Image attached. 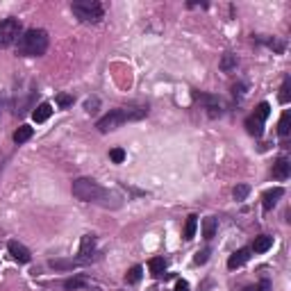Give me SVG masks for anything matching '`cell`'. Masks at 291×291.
<instances>
[{
    "mask_svg": "<svg viewBox=\"0 0 291 291\" xmlns=\"http://www.w3.org/2000/svg\"><path fill=\"white\" fill-rule=\"evenodd\" d=\"M282 196H284V189H282V187H275V189H269V191H264V196H261V207H264V212H271V210H273Z\"/></svg>",
    "mask_w": 291,
    "mask_h": 291,
    "instance_id": "9",
    "label": "cell"
},
{
    "mask_svg": "<svg viewBox=\"0 0 291 291\" xmlns=\"http://www.w3.org/2000/svg\"><path fill=\"white\" fill-rule=\"evenodd\" d=\"M82 287H86V278H84V275H75V278H69L64 282V289L66 291H77V289H82Z\"/></svg>",
    "mask_w": 291,
    "mask_h": 291,
    "instance_id": "20",
    "label": "cell"
},
{
    "mask_svg": "<svg viewBox=\"0 0 291 291\" xmlns=\"http://www.w3.org/2000/svg\"><path fill=\"white\" fill-rule=\"evenodd\" d=\"M71 191H73V196L82 202H96V205L111 207V210L121 205V198L116 196L114 191L103 189L96 180H91V178H77V180L73 182Z\"/></svg>",
    "mask_w": 291,
    "mask_h": 291,
    "instance_id": "1",
    "label": "cell"
},
{
    "mask_svg": "<svg viewBox=\"0 0 291 291\" xmlns=\"http://www.w3.org/2000/svg\"><path fill=\"white\" fill-rule=\"evenodd\" d=\"M246 130H248V134H253L255 139H259L261 134H264V121L257 119V116H248V119H246Z\"/></svg>",
    "mask_w": 291,
    "mask_h": 291,
    "instance_id": "12",
    "label": "cell"
},
{
    "mask_svg": "<svg viewBox=\"0 0 291 291\" xmlns=\"http://www.w3.org/2000/svg\"><path fill=\"white\" fill-rule=\"evenodd\" d=\"M269 287H271L269 280H261L259 284H250V287H246L244 291H269Z\"/></svg>",
    "mask_w": 291,
    "mask_h": 291,
    "instance_id": "31",
    "label": "cell"
},
{
    "mask_svg": "<svg viewBox=\"0 0 291 291\" xmlns=\"http://www.w3.org/2000/svg\"><path fill=\"white\" fill-rule=\"evenodd\" d=\"M289 132H291V114L289 111H282L280 123H278V134L280 137H289Z\"/></svg>",
    "mask_w": 291,
    "mask_h": 291,
    "instance_id": "18",
    "label": "cell"
},
{
    "mask_svg": "<svg viewBox=\"0 0 291 291\" xmlns=\"http://www.w3.org/2000/svg\"><path fill=\"white\" fill-rule=\"evenodd\" d=\"M96 255V237L94 235H84L80 241V255H77V261L80 264H89Z\"/></svg>",
    "mask_w": 291,
    "mask_h": 291,
    "instance_id": "7",
    "label": "cell"
},
{
    "mask_svg": "<svg viewBox=\"0 0 291 291\" xmlns=\"http://www.w3.org/2000/svg\"><path fill=\"white\" fill-rule=\"evenodd\" d=\"M71 9L82 23H100L105 16V9L98 0H75Z\"/></svg>",
    "mask_w": 291,
    "mask_h": 291,
    "instance_id": "4",
    "label": "cell"
},
{
    "mask_svg": "<svg viewBox=\"0 0 291 291\" xmlns=\"http://www.w3.org/2000/svg\"><path fill=\"white\" fill-rule=\"evenodd\" d=\"M273 246V237H269V235H259V237H255V241H253V253H266V250Z\"/></svg>",
    "mask_w": 291,
    "mask_h": 291,
    "instance_id": "13",
    "label": "cell"
},
{
    "mask_svg": "<svg viewBox=\"0 0 291 291\" xmlns=\"http://www.w3.org/2000/svg\"><path fill=\"white\" fill-rule=\"evenodd\" d=\"M84 107H86V111H89V114H94L96 107H98V98H91V100H86V105H84Z\"/></svg>",
    "mask_w": 291,
    "mask_h": 291,
    "instance_id": "33",
    "label": "cell"
},
{
    "mask_svg": "<svg viewBox=\"0 0 291 291\" xmlns=\"http://www.w3.org/2000/svg\"><path fill=\"white\" fill-rule=\"evenodd\" d=\"M48 50V32L41 27H30L16 41V52L21 57H41Z\"/></svg>",
    "mask_w": 291,
    "mask_h": 291,
    "instance_id": "3",
    "label": "cell"
},
{
    "mask_svg": "<svg viewBox=\"0 0 291 291\" xmlns=\"http://www.w3.org/2000/svg\"><path fill=\"white\" fill-rule=\"evenodd\" d=\"M57 105H60V109H69V107H73V96H69V94H60V96H57Z\"/></svg>",
    "mask_w": 291,
    "mask_h": 291,
    "instance_id": "28",
    "label": "cell"
},
{
    "mask_svg": "<svg viewBox=\"0 0 291 291\" xmlns=\"http://www.w3.org/2000/svg\"><path fill=\"white\" fill-rule=\"evenodd\" d=\"M269 114H271V105L269 103H259L253 116H257V119H261V121H266V119H269Z\"/></svg>",
    "mask_w": 291,
    "mask_h": 291,
    "instance_id": "26",
    "label": "cell"
},
{
    "mask_svg": "<svg viewBox=\"0 0 291 291\" xmlns=\"http://www.w3.org/2000/svg\"><path fill=\"white\" fill-rule=\"evenodd\" d=\"M289 100H291V80H289V77H284L282 86H280V103L287 105Z\"/></svg>",
    "mask_w": 291,
    "mask_h": 291,
    "instance_id": "24",
    "label": "cell"
},
{
    "mask_svg": "<svg viewBox=\"0 0 291 291\" xmlns=\"http://www.w3.org/2000/svg\"><path fill=\"white\" fill-rule=\"evenodd\" d=\"M266 46L273 48L275 52H284V41H278V39H266Z\"/></svg>",
    "mask_w": 291,
    "mask_h": 291,
    "instance_id": "30",
    "label": "cell"
},
{
    "mask_svg": "<svg viewBox=\"0 0 291 291\" xmlns=\"http://www.w3.org/2000/svg\"><path fill=\"white\" fill-rule=\"evenodd\" d=\"M0 105H3V98H0Z\"/></svg>",
    "mask_w": 291,
    "mask_h": 291,
    "instance_id": "35",
    "label": "cell"
},
{
    "mask_svg": "<svg viewBox=\"0 0 291 291\" xmlns=\"http://www.w3.org/2000/svg\"><path fill=\"white\" fill-rule=\"evenodd\" d=\"M216 227H218V221H216L214 216L205 218V221H202V237H205L207 241H210V239H214V235H216Z\"/></svg>",
    "mask_w": 291,
    "mask_h": 291,
    "instance_id": "17",
    "label": "cell"
},
{
    "mask_svg": "<svg viewBox=\"0 0 291 291\" xmlns=\"http://www.w3.org/2000/svg\"><path fill=\"white\" fill-rule=\"evenodd\" d=\"M7 250H9V255H12L14 259L18 261V264H27V261L32 259L30 250H27L23 244H18V241H9V244H7Z\"/></svg>",
    "mask_w": 291,
    "mask_h": 291,
    "instance_id": "8",
    "label": "cell"
},
{
    "mask_svg": "<svg viewBox=\"0 0 291 291\" xmlns=\"http://www.w3.org/2000/svg\"><path fill=\"white\" fill-rule=\"evenodd\" d=\"M176 291H189V282H187V280H178V282H176Z\"/></svg>",
    "mask_w": 291,
    "mask_h": 291,
    "instance_id": "34",
    "label": "cell"
},
{
    "mask_svg": "<svg viewBox=\"0 0 291 291\" xmlns=\"http://www.w3.org/2000/svg\"><path fill=\"white\" fill-rule=\"evenodd\" d=\"M237 66H239V57L232 55V52H225L223 60H221V71L223 73H232V71H237Z\"/></svg>",
    "mask_w": 291,
    "mask_h": 291,
    "instance_id": "15",
    "label": "cell"
},
{
    "mask_svg": "<svg viewBox=\"0 0 291 291\" xmlns=\"http://www.w3.org/2000/svg\"><path fill=\"white\" fill-rule=\"evenodd\" d=\"M250 253H253L250 248H239L237 253H232L230 259H227V269L235 271V269H239V266H244L246 261L250 259Z\"/></svg>",
    "mask_w": 291,
    "mask_h": 291,
    "instance_id": "10",
    "label": "cell"
},
{
    "mask_svg": "<svg viewBox=\"0 0 291 291\" xmlns=\"http://www.w3.org/2000/svg\"><path fill=\"white\" fill-rule=\"evenodd\" d=\"M50 266L57 271H69V269H75V266H82V264L75 257V259H50Z\"/></svg>",
    "mask_w": 291,
    "mask_h": 291,
    "instance_id": "19",
    "label": "cell"
},
{
    "mask_svg": "<svg viewBox=\"0 0 291 291\" xmlns=\"http://www.w3.org/2000/svg\"><path fill=\"white\" fill-rule=\"evenodd\" d=\"M232 96H235V98H244V96H246V84H235V86H232Z\"/></svg>",
    "mask_w": 291,
    "mask_h": 291,
    "instance_id": "32",
    "label": "cell"
},
{
    "mask_svg": "<svg viewBox=\"0 0 291 291\" xmlns=\"http://www.w3.org/2000/svg\"><path fill=\"white\" fill-rule=\"evenodd\" d=\"M23 35V25L18 18H5L0 21V48H9Z\"/></svg>",
    "mask_w": 291,
    "mask_h": 291,
    "instance_id": "5",
    "label": "cell"
},
{
    "mask_svg": "<svg viewBox=\"0 0 291 291\" xmlns=\"http://www.w3.org/2000/svg\"><path fill=\"white\" fill-rule=\"evenodd\" d=\"M109 159L114 164H123L125 162V150L123 148H111L109 150Z\"/></svg>",
    "mask_w": 291,
    "mask_h": 291,
    "instance_id": "27",
    "label": "cell"
},
{
    "mask_svg": "<svg viewBox=\"0 0 291 291\" xmlns=\"http://www.w3.org/2000/svg\"><path fill=\"white\" fill-rule=\"evenodd\" d=\"M191 96H193V100H198V103L205 105L207 114H210L212 119H216V116H221V114H223V109H221V100H218L216 96H210V94H198V91H193Z\"/></svg>",
    "mask_w": 291,
    "mask_h": 291,
    "instance_id": "6",
    "label": "cell"
},
{
    "mask_svg": "<svg viewBox=\"0 0 291 291\" xmlns=\"http://www.w3.org/2000/svg\"><path fill=\"white\" fill-rule=\"evenodd\" d=\"M148 266H150V273H153L155 278H162L166 266H168V261L164 259V257H153V259L148 261Z\"/></svg>",
    "mask_w": 291,
    "mask_h": 291,
    "instance_id": "14",
    "label": "cell"
},
{
    "mask_svg": "<svg viewBox=\"0 0 291 291\" xmlns=\"http://www.w3.org/2000/svg\"><path fill=\"white\" fill-rule=\"evenodd\" d=\"M196 227H198V216L191 214V216L187 218V225H184V239L191 241L193 235H196Z\"/></svg>",
    "mask_w": 291,
    "mask_h": 291,
    "instance_id": "21",
    "label": "cell"
},
{
    "mask_svg": "<svg viewBox=\"0 0 291 291\" xmlns=\"http://www.w3.org/2000/svg\"><path fill=\"white\" fill-rule=\"evenodd\" d=\"M32 137V128L30 125H21V128L14 132V143H25Z\"/></svg>",
    "mask_w": 291,
    "mask_h": 291,
    "instance_id": "22",
    "label": "cell"
},
{
    "mask_svg": "<svg viewBox=\"0 0 291 291\" xmlns=\"http://www.w3.org/2000/svg\"><path fill=\"white\" fill-rule=\"evenodd\" d=\"M207 259H210V248H205V250H198L196 257H193V264H205Z\"/></svg>",
    "mask_w": 291,
    "mask_h": 291,
    "instance_id": "29",
    "label": "cell"
},
{
    "mask_svg": "<svg viewBox=\"0 0 291 291\" xmlns=\"http://www.w3.org/2000/svg\"><path fill=\"white\" fill-rule=\"evenodd\" d=\"M289 173H291L289 159L287 157H278V159H275V164H273V178H275V180H287Z\"/></svg>",
    "mask_w": 291,
    "mask_h": 291,
    "instance_id": "11",
    "label": "cell"
},
{
    "mask_svg": "<svg viewBox=\"0 0 291 291\" xmlns=\"http://www.w3.org/2000/svg\"><path fill=\"white\" fill-rule=\"evenodd\" d=\"M148 116V105H139V107H119V109H111L107 116L96 123V128L100 132H111L116 130L119 125L128 123V121H139V119H146Z\"/></svg>",
    "mask_w": 291,
    "mask_h": 291,
    "instance_id": "2",
    "label": "cell"
},
{
    "mask_svg": "<svg viewBox=\"0 0 291 291\" xmlns=\"http://www.w3.org/2000/svg\"><path fill=\"white\" fill-rule=\"evenodd\" d=\"M141 273H143V269H141L139 264L132 266V269H130L128 273H125V282H128V284H137L139 280H141Z\"/></svg>",
    "mask_w": 291,
    "mask_h": 291,
    "instance_id": "23",
    "label": "cell"
},
{
    "mask_svg": "<svg viewBox=\"0 0 291 291\" xmlns=\"http://www.w3.org/2000/svg\"><path fill=\"white\" fill-rule=\"evenodd\" d=\"M50 114H52V107H50V103H41L39 107L32 111V119L37 121V123H43V121H48L50 119Z\"/></svg>",
    "mask_w": 291,
    "mask_h": 291,
    "instance_id": "16",
    "label": "cell"
},
{
    "mask_svg": "<svg viewBox=\"0 0 291 291\" xmlns=\"http://www.w3.org/2000/svg\"><path fill=\"white\" fill-rule=\"evenodd\" d=\"M248 193H250V187L248 184H237L235 187V191H232V196H235V200H246L248 198Z\"/></svg>",
    "mask_w": 291,
    "mask_h": 291,
    "instance_id": "25",
    "label": "cell"
}]
</instances>
